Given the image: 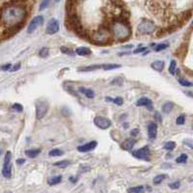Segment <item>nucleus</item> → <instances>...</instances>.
<instances>
[{
  "mask_svg": "<svg viewBox=\"0 0 193 193\" xmlns=\"http://www.w3.org/2000/svg\"><path fill=\"white\" fill-rule=\"evenodd\" d=\"M26 15V9L22 5L10 4L0 12V20L9 29H16L22 24Z\"/></svg>",
  "mask_w": 193,
  "mask_h": 193,
  "instance_id": "obj_1",
  "label": "nucleus"
},
{
  "mask_svg": "<svg viewBox=\"0 0 193 193\" xmlns=\"http://www.w3.org/2000/svg\"><path fill=\"white\" fill-rule=\"evenodd\" d=\"M109 29L115 40L122 42L131 36V28L123 18H115L110 23Z\"/></svg>",
  "mask_w": 193,
  "mask_h": 193,
  "instance_id": "obj_2",
  "label": "nucleus"
},
{
  "mask_svg": "<svg viewBox=\"0 0 193 193\" xmlns=\"http://www.w3.org/2000/svg\"><path fill=\"white\" fill-rule=\"evenodd\" d=\"M111 36L112 34L110 29L107 27H100L95 32H93V34L91 36V40L93 43L97 45H105L110 42Z\"/></svg>",
  "mask_w": 193,
  "mask_h": 193,
  "instance_id": "obj_3",
  "label": "nucleus"
},
{
  "mask_svg": "<svg viewBox=\"0 0 193 193\" xmlns=\"http://www.w3.org/2000/svg\"><path fill=\"white\" fill-rule=\"evenodd\" d=\"M155 30H156V25L151 21H149V20H144L143 22H141V23L137 27L138 34H141V35L151 34Z\"/></svg>",
  "mask_w": 193,
  "mask_h": 193,
  "instance_id": "obj_4",
  "label": "nucleus"
},
{
  "mask_svg": "<svg viewBox=\"0 0 193 193\" xmlns=\"http://www.w3.org/2000/svg\"><path fill=\"white\" fill-rule=\"evenodd\" d=\"M147 5L149 10L155 16L164 14L165 7H164V4L161 0H147Z\"/></svg>",
  "mask_w": 193,
  "mask_h": 193,
  "instance_id": "obj_5",
  "label": "nucleus"
},
{
  "mask_svg": "<svg viewBox=\"0 0 193 193\" xmlns=\"http://www.w3.org/2000/svg\"><path fill=\"white\" fill-rule=\"evenodd\" d=\"M49 105L46 101H37L36 102V118L38 119H43L48 113Z\"/></svg>",
  "mask_w": 193,
  "mask_h": 193,
  "instance_id": "obj_6",
  "label": "nucleus"
},
{
  "mask_svg": "<svg viewBox=\"0 0 193 193\" xmlns=\"http://www.w3.org/2000/svg\"><path fill=\"white\" fill-rule=\"evenodd\" d=\"M93 122L94 124L97 126L98 128L102 130H105V129H108V128H110L112 126V121L105 118V117H101V115H97V117H95L94 119H93Z\"/></svg>",
  "mask_w": 193,
  "mask_h": 193,
  "instance_id": "obj_7",
  "label": "nucleus"
},
{
  "mask_svg": "<svg viewBox=\"0 0 193 193\" xmlns=\"http://www.w3.org/2000/svg\"><path fill=\"white\" fill-rule=\"evenodd\" d=\"M132 155L134 157H136L138 159H142V160H150V155H151V151L150 147L146 146L144 147L137 151H134L132 152Z\"/></svg>",
  "mask_w": 193,
  "mask_h": 193,
  "instance_id": "obj_8",
  "label": "nucleus"
},
{
  "mask_svg": "<svg viewBox=\"0 0 193 193\" xmlns=\"http://www.w3.org/2000/svg\"><path fill=\"white\" fill-rule=\"evenodd\" d=\"M43 22H44V17L43 16L35 17L33 20L30 22L28 27H27V32L28 33H32V32H34L41 24H43Z\"/></svg>",
  "mask_w": 193,
  "mask_h": 193,
  "instance_id": "obj_9",
  "label": "nucleus"
},
{
  "mask_svg": "<svg viewBox=\"0 0 193 193\" xmlns=\"http://www.w3.org/2000/svg\"><path fill=\"white\" fill-rule=\"evenodd\" d=\"M59 30V22L55 18H51V20L48 22L47 27H46V32L50 35L55 34L56 32Z\"/></svg>",
  "mask_w": 193,
  "mask_h": 193,
  "instance_id": "obj_10",
  "label": "nucleus"
},
{
  "mask_svg": "<svg viewBox=\"0 0 193 193\" xmlns=\"http://www.w3.org/2000/svg\"><path fill=\"white\" fill-rule=\"evenodd\" d=\"M96 146H97V142H96V141H91V142H89L87 144L78 147L77 149H78V151L81 152H88V151H93L96 147Z\"/></svg>",
  "mask_w": 193,
  "mask_h": 193,
  "instance_id": "obj_11",
  "label": "nucleus"
},
{
  "mask_svg": "<svg viewBox=\"0 0 193 193\" xmlns=\"http://www.w3.org/2000/svg\"><path fill=\"white\" fill-rule=\"evenodd\" d=\"M147 135L150 139H155L157 135V124L154 122H150L147 124Z\"/></svg>",
  "mask_w": 193,
  "mask_h": 193,
  "instance_id": "obj_12",
  "label": "nucleus"
},
{
  "mask_svg": "<svg viewBox=\"0 0 193 193\" xmlns=\"http://www.w3.org/2000/svg\"><path fill=\"white\" fill-rule=\"evenodd\" d=\"M136 144V141H135L134 138H130V139H127L125 140L123 143L120 145L121 149L124 150V151H131L133 149V147Z\"/></svg>",
  "mask_w": 193,
  "mask_h": 193,
  "instance_id": "obj_13",
  "label": "nucleus"
},
{
  "mask_svg": "<svg viewBox=\"0 0 193 193\" xmlns=\"http://www.w3.org/2000/svg\"><path fill=\"white\" fill-rule=\"evenodd\" d=\"M136 106L141 107V106H147V108H150V110L152 109V102L151 99L147 98V97H142L140 98L137 102H136Z\"/></svg>",
  "mask_w": 193,
  "mask_h": 193,
  "instance_id": "obj_14",
  "label": "nucleus"
},
{
  "mask_svg": "<svg viewBox=\"0 0 193 193\" xmlns=\"http://www.w3.org/2000/svg\"><path fill=\"white\" fill-rule=\"evenodd\" d=\"M76 54L81 56H86L91 54V50L86 47H79L76 49Z\"/></svg>",
  "mask_w": 193,
  "mask_h": 193,
  "instance_id": "obj_15",
  "label": "nucleus"
},
{
  "mask_svg": "<svg viewBox=\"0 0 193 193\" xmlns=\"http://www.w3.org/2000/svg\"><path fill=\"white\" fill-rule=\"evenodd\" d=\"M2 175L3 177L5 178H11V175H12V164L11 162L10 163H4V166H3V169H2Z\"/></svg>",
  "mask_w": 193,
  "mask_h": 193,
  "instance_id": "obj_16",
  "label": "nucleus"
},
{
  "mask_svg": "<svg viewBox=\"0 0 193 193\" xmlns=\"http://www.w3.org/2000/svg\"><path fill=\"white\" fill-rule=\"evenodd\" d=\"M165 67V63L162 60H156L151 63V68L153 70H155L157 72H161L163 71V69Z\"/></svg>",
  "mask_w": 193,
  "mask_h": 193,
  "instance_id": "obj_17",
  "label": "nucleus"
},
{
  "mask_svg": "<svg viewBox=\"0 0 193 193\" xmlns=\"http://www.w3.org/2000/svg\"><path fill=\"white\" fill-rule=\"evenodd\" d=\"M79 91L82 92L83 95L86 96V97L90 98V99H92L94 97V95H95V93H94V91L92 90V89L86 88V87H80L79 88Z\"/></svg>",
  "mask_w": 193,
  "mask_h": 193,
  "instance_id": "obj_18",
  "label": "nucleus"
},
{
  "mask_svg": "<svg viewBox=\"0 0 193 193\" xmlns=\"http://www.w3.org/2000/svg\"><path fill=\"white\" fill-rule=\"evenodd\" d=\"M102 69V64L101 65H90L87 67H81L78 69V71L80 72H89V71H95V70Z\"/></svg>",
  "mask_w": 193,
  "mask_h": 193,
  "instance_id": "obj_19",
  "label": "nucleus"
},
{
  "mask_svg": "<svg viewBox=\"0 0 193 193\" xmlns=\"http://www.w3.org/2000/svg\"><path fill=\"white\" fill-rule=\"evenodd\" d=\"M40 152H41V150L40 149H34V150H27V151H25V154H26V156H28L30 158L36 157L38 154H40Z\"/></svg>",
  "mask_w": 193,
  "mask_h": 193,
  "instance_id": "obj_20",
  "label": "nucleus"
},
{
  "mask_svg": "<svg viewBox=\"0 0 193 193\" xmlns=\"http://www.w3.org/2000/svg\"><path fill=\"white\" fill-rule=\"evenodd\" d=\"M174 109V103L172 102H166L165 104L162 106V112L165 114H169L172 112V110Z\"/></svg>",
  "mask_w": 193,
  "mask_h": 193,
  "instance_id": "obj_21",
  "label": "nucleus"
},
{
  "mask_svg": "<svg viewBox=\"0 0 193 193\" xmlns=\"http://www.w3.org/2000/svg\"><path fill=\"white\" fill-rule=\"evenodd\" d=\"M118 68H120V65H119V64H112V63L102 64V69L105 70V71H109V70H113V69H118Z\"/></svg>",
  "mask_w": 193,
  "mask_h": 193,
  "instance_id": "obj_22",
  "label": "nucleus"
},
{
  "mask_svg": "<svg viewBox=\"0 0 193 193\" xmlns=\"http://www.w3.org/2000/svg\"><path fill=\"white\" fill-rule=\"evenodd\" d=\"M106 101L113 102V103H115V105H118V106H121L122 104H123V99H122L121 97H115V98L106 97Z\"/></svg>",
  "mask_w": 193,
  "mask_h": 193,
  "instance_id": "obj_23",
  "label": "nucleus"
},
{
  "mask_svg": "<svg viewBox=\"0 0 193 193\" xmlns=\"http://www.w3.org/2000/svg\"><path fill=\"white\" fill-rule=\"evenodd\" d=\"M144 191V186L143 185H139V186H135V187H130L127 189L128 193H142Z\"/></svg>",
  "mask_w": 193,
  "mask_h": 193,
  "instance_id": "obj_24",
  "label": "nucleus"
},
{
  "mask_svg": "<svg viewBox=\"0 0 193 193\" xmlns=\"http://www.w3.org/2000/svg\"><path fill=\"white\" fill-rule=\"evenodd\" d=\"M61 179L62 177L61 176H56V177H53V178H50L49 181H48V183L50 185H55L57 183H59L61 182Z\"/></svg>",
  "mask_w": 193,
  "mask_h": 193,
  "instance_id": "obj_25",
  "label": "nucleus"
},
{
  "mask_svg": "<svg viewBox=\"0 0 193 193\" xmlns=\"http://www.w3.org/2000/svg\"><path fill=\"white\" fill-rule=\"evenodd\" d=\"M70 164H71V163H70L69 160H62V161H58V162L54 163V165L56 166V167H58V168L63 169V168H66V167H68Z\"/></svg>",
  "mask_w": 193,
  "mask_h": 193,
  "instance_id": "obj_26",
  "label": "nucleus"
},
{
  "mask_svg": "<svg viewBox=\"0 0 193 193\" xmlns=\"http://www.w3.org/2000/svg\"><path fill=\"white\" fill-rule=\"evenodd\" d=\"M167 178V176L165 175V174H161V175H158L156 177L153 178V183L154 184H159L163 182V179H165Z\"/></svg>",
  "mask_w": 193,
  "mask_h": 193,
  "instance_id": "obj_27",
  "label": "nucleus"
},
{
  "mask_svg": "<svg viewBox=\"0 0 193 193\" xmlns=\"http://www.w3.org/2000/svg\"><path fill=\"white\" fill-rule=\"evenodd\" d=\"M49 54H50V50H49V48H47V47H43L39 50V56L42 57V58H46V57H48Z\"/></svg>",
  "mask_w": 193,
  "mask_h": 193,
  "instance_id": "obj_28",
  "label": "nucleus"
},
{
  "mask_svg": "<svg viewBox=\"0 0 193 193\" xmlns=\"http://www.w3.org/2000/svg\"><path fill=\"white\" fill-rule=\"evenodd\" d=\"M63 154V151L59 149H54L51 150L50 152H49V155L51 156V157H54V156H60Z\"/></svg>",
  "mask_w": 193,
  "mask_h": 193,
  "instance_id": "obj_29",
  "label": "nucleus"
},
{
  "mask_svg": "<svg viewBox=\"0 0 193 193\" xmlns=\"http://www.w3.org/2000/svg\"><path fill=\"white\" fill-rule=\"evenodd\" d=\"M187 158H188L187 154L183 153V154H181V155H179V156L176 159V162H177V163H179V164L185 163L186 161H187Z\"/></svg>",
  "mask_w": 193,
  "mask_h": 193,
  "instance_id": "obj_30",
  "label": "nucleus"
},
{
  "mask_svg": "<svg viewBox=\"0 0 193 193\" xmlns=\"http://www.w3.org/2000/svg\"><path fill=\"white\" fill-rule=\"evenodd\" d=\"M168 47H169V44H167V43L158 44V45H156V46L153 48V50H155V51H161V50L167 49Z\"/></svg>",
  "mask_w": 193,
  "mask_h": 193,
  "instance_id": "obj_31",
  "label": "nucleus"
},
{
  "mask_svg": "<svg viewBox=\"0 0 193 193\" xmlns=\"http://www.w3.org/2000/svg\"><path fill=\"white\" fill-rule=\"evenodd\" d=\"M175 147H176V143L175 142H167L164 145V150L168 151H173L174 149H175Z\"/></svg>",
  "mask_w": 193,
  "mask_h": 193,
  "instance_id": "obj_32",
  "label": "nucleus"
},
{
  "mask_svg": "<svg viewBox=\"0 0 193 193\" xmlns=\"http://www.w3.org/2000/svg\"><path fill=\"white\" fill-rule=\"evenodd\" d=\"M50 3V0H42L41 3H40V7H39V10L40 11H43L45 9H47L49 7V5Z\"/></svg>",
  "mask_w": 193,
  "mask_h": 193,
  "instance_id": "obj_33",
  "label": "nucleus"
},
{
  "mask_svg": "<svg viewBox=\"0 0 193 193\" xmlns=\"http://www.w3.org/2000/svg\"><path fill=\"white\" fill-rule=\"evenodd\" d=\"M178 82H179V85H182L183 86L189 87V86H193V83H192V82H190L189 81L185 80V79H179Z\"/></svg>",
  "mask_w": 193,
  "mask_h": 193,
  "instance_id": "obj_34",
  "label": "nucleus"
},
{
  "mask_svg": "<svg viewBox=\"0 0 193 193\" xmlns=\"http://www.w3.org/2000/svg\"><path fill=\"white\" fill-rule=\"evenodd\" d=\"M176 67H177V63H176V60H172L171 61V64H170V67H169V72L170 74L174 75L176 72Z\"/></svg>",
  "mask_w": 193,
  "mask_h": 193,
  "instance_id": "obj_35",
  "label": "nucleus"
},
{
  "mask_svg": "<svg viewBox=\"0 0 193 193\" xmlns=\"http://www.w3.org/2000/svg\"><path fill=\"white\" fill-rule=\"evenodd\" d=\"M12 110H14V111H17V112H18V113H21V112H22L23 108H22V106L21 104H18V103H16V104H14V105L12 106Z\"/></svg>",
  "mask_w": 193,
  "mask_h": 193,
  "instance_id": "obj_36",
  "label": "nucleus"
},
{
  "mask_svg": "<svg viewBox=\"0 0 193 193\" xmlns=\"http://www.w3.org/2000/svg\"><path fill=\"white\" fill-rule=\"evenodd\" d=\"M179 186H181V183H179V181L169 183V187H170L171 189H178V188L179 187Z\"/></svg>",
  "mask_w": 193,
  "mask_h": 193,
  "instance_id": "obj_37",
  "label": "nucleus"
},
{
  "mask_svg": "<svg viewBox=\"0 0 193 193\" xmlns=\"http://www.w3.org/2000/svg\"><path fill=\"white\" fill-rule=\"evenodd\" d=\"M184 121H185V117H184V115H179V117H178L177 120H176L177 124H179V125H183L184 123Z\"/></svg>",
  "mask_w": 193,
  "mask_h": 193,
  "instance_id": "obj_38",
  "label": "nucleus"
},
{
  "mask_svg": "<svg viewBox=\"0 0 193 193\" xmlns=\"http://www.w3.org/2000/svg\"><path fill=\"white\" fill-rule=\"evenodd\" d=\"M60 51L61 53H63V54H72L73 53H72V50H70L69 48H67V47H60Z\"/></svg>",
  "mask_w": 193,
  "mask_h": 193,
  "instance_id": "obj_39",
  "label": "nucleus"
},
{
  "mask_svg": "<svg viewBox=\"0 0 193 193\" xmlns=\"http://www.w3.org/2000/svg\"><path fill=\"white\" fill-rule=\"evenodd\" d=\"M11 158H12V153L10 151H7L5 154V158H4V163H10L11 162Z\"/></svg>",
  "mask_w": 193,
  "mask_h": 193,
  "instance_id": "obj_40",
  "label": "nucleus"
},
{
  "mask_svg": "<svg viewBox=\"0 0 193 193\" xmlns=\"http://www.w3.org/2000/svg\"><path fill=\"white\" fill-rule=\"evenodd\" d=\"M122 81H123V80H122L121 78H117V79H115L111 83H112V85H118V86H121L122 85Z\"/></svg>",
  "mask_w": 193,
  "mask_h": 193,
  "instance_id": "obj_41",
  "label": "nucleus"
},
{
  "mask_svg": "<svg viewBox=\"0 0 193 193\" xmlns=\"http://www.w3.org/2000/svg\"><path fill=\"white\" fill-rule=\"evenodd\" d=\"M20 68H21V63L18 62V63H17L16 65H15L14 67H13V68L11 69V72H15V71H18V70L20 69Z\"/></svg>",
  "mask_w": 193,
  "mask_h": 193,
  "instance_id": "obj_42",
  "label": "nucleus"
},
{
  "mask_svg": "<svg viewBox=\"0 0 193 193\" xmlns=\"http://www.w3.org/2000/svg\"><path fill=\"white\" fill-rule=\"evenodd\" d=\"M138 134H139V129L135 128V129H133L131 131V137H136V136H138Z\"/></svg>",
  "mask_w": 193,
  "mask_h": 193,
  "instance_id": "obj_43",
  "label": "nucleus"
},
{
  "mask_svg": "<svg viewBox=\"0 0 193 193\" xmlns=\"http://www.w3.org/2000/svg\"><path fill=\"white\" fill-rule=\"evenodd\" d=\"M11 63H8V64H6V65H3L2 67H1V69L3 70V71H7V70H9L10 68H11Z\"/></svg>",
  "mask_w": 193,
  "mask_h": 193,
  "instance_id": "obj_44",
  "label": "nucleus"
},
{
  "mask_svg": "<svg viewBox=\"0 0 193 193\" xmlns=\"http://www.w3.org/2000/svg\"><path fill=\"white\" fill-rule=\"evenodd\" d=\"M147 50V48H145V47H143V48H139V49H136L134 50V54H139V53H142V51H144V50Z\"/></svg>",
  "mask_w": 193,
  "mask_h": 193,
  "instance_id": "obj_45",
  "label": "nucleus"
},
{
  "mask_svg": "<svg viewBox=\"0 0 193 193\" xmlns=\"http://www.w3.org/2000/svg\"><path fill=\"white\" fill-rule=\"evenodd\" d=\"M188 141H189V142H187V140H185L184 141V144L187 145L188 147H190L191 149H192V147H193V141L192 140H188Z\"/></svg>",
  "mask_w": 193,
  "mask_h": 193,
  "instance_id": "obj_46",
  "label": "nucleus"
},
{
  "mask_svg": "<svg viewBox=\"0 0 193 193\" xmlns=\"http://www.w3.org/2000/svg\"><path fill=\"white\" fill-rule=\"evenodd\" d=\"M25 162V160L24 159H22V158H21V159H18L17 160V164H18V165H22V164H23Z\"/></svg>",
  "mask_w": 193,
  "mask_h": 193,
  "instance_id": "obj_47",
  "label": "nucleus"
},
{
  "mask_svg": "<svg viewBox=\"0 0 193 193\" xmlns=\"http://www.w3.org/2000/svg\"><path fill=\"white\" fill-rule=\"evenodd\" d=\"M155 117H157V119H158L159 122H161V117H160V115H159L158 113H156V114H155Z\"/></svg>",
  "mask_w": 193,
  "mask_h": 193,
  "instance_id": "obj_48",
  "label": "nucleus"
},
{
  "mask_svg": "<svg viewBox=\"0 0 193 193\" xmlns=\"http://www.w3.org/2000/svg\"><path fill=\"white\" fill-rule=\"evenodd\" d=\"M69 179H70V182L76 183V179H75V178H73V177H70V178H69Z\"/></svg>",
  "mask_w": 193,
  "mask_h": 193,
  "instance_id": "obj_49",
  "label": "nucleus"
},
{
  "mask_svg": "<svg viewBox=\"0 0 193 193\" xmlns=\"http://www.w3.org/2000/svg\"><path fill=\"white\" fill-rule=\"evenodd\" d=\"M186 94H187L188 96H192V97H193V92H185Z\"/></svg>",
  "mask_w": 193,
  "mask_h": 193,
  "instance_id": "obj_50",
  "label": "nucleus"
},
{
  "mask_svg": "<svg viewBox=\"0 0 193 193\" xmlns=\"http://www.w3.org/2000/svg\"><path fill=\"white\" fill-rule=\"evenodd\" d=\"M123 127H124V128H128V124H127V123H126V124H124V125H123Z\"/></svg>",
  "mask_w": 193,
  "mask_h": 193,
  "instance_id": "obj_51",
  "label": "nucleus"
},
{
  "mask_svg": "<svg viewBox=\"0 0 193 193\" xmlns=\"http://www.w3.org/2000/svg\"><path fill=\"white\" fill-rule=\"evenodd\" d=\"M55 2H57V3H58V2H60V0H55Z\"/></svg>",
  "mask_w": 193,
  "mask_h": 193,
  "instance_id": "obj_52",
  "label": "nucleus"
},
{
  "mask_svg": "<svg viewBox=\"0 0 193 193\" xmlns=\"http://www.w3.org/2000/svg\"><path fill=\"white\" fill-rule=\"evenodd\" d=\"M76 1H79V0H76Z\"/></svg>",
  "mask_w": 193,
  "mask_h": 193,
  "instance_id": "obj_53",
  "label": "nucleus"
}]
</instances>
